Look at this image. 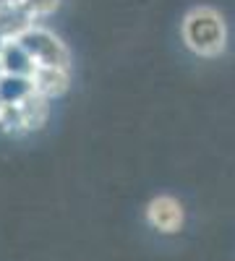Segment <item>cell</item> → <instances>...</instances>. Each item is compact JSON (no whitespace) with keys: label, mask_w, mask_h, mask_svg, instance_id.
Masks as SVG:
<instances>
[{"label":"cell","mask_w":235,"mask_h":261,"mask_svg":"<svg viewBox=\"0 0 235 261\" xmlns=\"http://www.w3.org/2000/svg\"><path fill=\"white\" fill-rule=\"evenodd\" d=\"M183 45L199 58H220L227 47V21L212 6H196L183 16Z\"/></svg>","instance_id":"cell-1"},{"label":"cell","mask_w":235,"mask_h":261,"mask_svg":"<svg viewBox=\"0 0 235 261\" xmlns=\"http://www.w3.org/2000/svg\"><path fill=\"white\" fill-rule=\"evenodd\" d=\"M18 42L24 45V50L29 53L34 65H58V68H71V50L66 47V42H63L55 32H50L47 27L32 24L24 34L18 37Z\"/></svg>","instance_id":"cell-2"},{"label":"cell","mask_w":235,"mask_h":261,"mask_svg":"<svg viewBox=\"0 0 235 261\" xmlns=\"http://www.w3.org/2000/svg\"><path fill=\"white\" fill-rule=\"evenodd\" d=\"M146 222H149V227H154L162 235H175L183 230L186 212H183L180 201L173 199V196H154L146 204Z\"/></svg>","instance_id":"cell-3"},{"label":"cell","mask_w":235,"mask_h":261,"mask_svg":"<svg viewBox=\"0 0 235 261\" xmlns=\"http://www.w3.org/2000/svg\"><path fill=\"white\" fill-rule=\"evenodd\" d=\"M32 92L47 97L50 102L63 97L71 86V68H58V65H34L29 73Z\"/></svg>","instance_id":"cell-4"},{"label":"cell","mask_w":235,"mask_h":261,"mask_svg":"<svg viewBox=\"0 0 235 261\" xmlns=\"http://www.w3.org/2000/svg\"><path fill=\"white\" fill-rule=\"evenodd\" d=\"M18 113H21V125H24V134H34L50 118V99L42 97L37 92H29L24 99H18Z\"/></svg>","instance_id":"cell-5"},{"label":"cell","mask_w":235,"mask_h":261,"mask_svg":"<svg viewBox=\"0 0 235 261\" xmlns=\"http://www.w3.org/2000/svg\"><path fill=\"white\" fill-rule=\"evenodd\" d=\"M0 68L11 76H29L34 71V60L18 39H3L0 42Z\"/></svg>","instance_id":"cell-6"},{"label":"cell","mask_w":235,"mask_h":261,"mask_svg":"<svg viewBox=\"0 0 235 261\" xmlns=\"http://www.w3.org/2000/svg\"><path fill=\"white\" fill-rule=\"evenodd\" d=\"M29 92H32L29 76H11V73L0 76V102H18Z\"/></svg>","instance_id":"cell-7"},{"label":"cell","mask_w":235,"mask_h":261,"mask_svg":"<svg viewBox=\"0 0 235 261\" xmlns=\"http://www.w3.org/2000/svg\"><path fill=\"white\" fill-rule=\"evenodd\" d=\"M0 130L8 136H24V125H21V113L16 102L0 105Z\"/></svg>","instance_id":"cell-8"},{"label":"cell","mask_w":235,"mask_h":261,"mask_svg":"<svg viewBox=\"0 0 235 261\" xmlns=\"http://www.w3.org/2000/svg\"><path fill=\"white\" fill-rule=\"evenodd\" d=\"M13 3L24 8L34 21H39V18H47V16L55 13L58 6H60V0H13Z\"/></svg>","instance_id":"cell-9"},{"label":"cell","mask_w":235,"mask_h":261,"mask_svg":"<svg viewBox=\"0 0 235 261\" xmlns=\"http://www.w3.org/2000/svg\"><path fill=\"white\" fill-rule=\"evenodd\" d=\"M0 105H3V102H0Z\"/></svg>","instance_id":"cell-10"}]
</instances>
